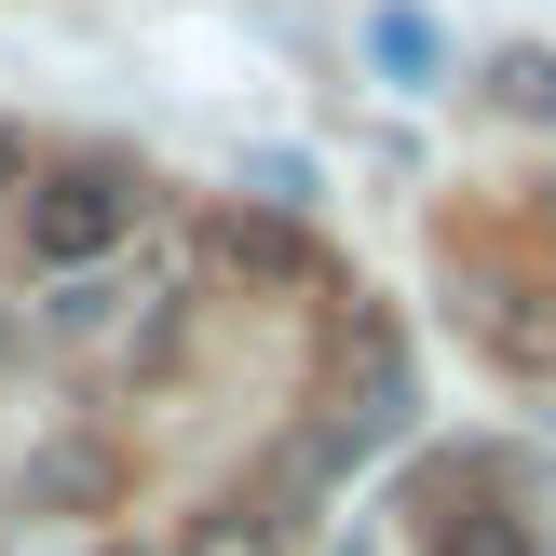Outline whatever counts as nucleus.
<instances>
[{"label":"nucleus","instance_id":"obj_1","mask_svg":"<svg viewBox=\"0 0 556 556\" xmlns=\"http://www.w3.org/2000/svg\"><path fill=\"white\" fill-rule=\"evenodd\" d=\"M27 244H41L54 271L109 258V244H123V177H109V163H68V177H41V190H27Z\"/></svg>","mask_w":556,"mask_h":556},{"label":"nucleus","instance_id":"obj_2","mask_svg":"<svg viewBox=\"0 0 556 556\" xmlns=\"http://www.w3.org/2000/svg\"><path fill=\"white\" fill-rule=\"evenodd\" d=\"M421 543L434 556H530V516H503V503H489V462H434V476H421Z\"/></svg>","mask_w":556,"mask_h":556},{"label":"nucleus","instance_id":"obj_3","mask_svg":"<svg viewBox=\"0 0 556 556\" xmlns=\"http://www.w3.org/2000/svg\"><path fill=\"white\" fill-rule=\"evenodd\" d=\"M367 68L380 81H434V68H448V27H434L421 0H380V14H367Z\"/></svg>","mask_w":556,"mask_h":556},{"label":"nucleus","instance_id":"obj_4","mask_svg":"<svg viewBox=\"0 0 556 556\" xmlns=\"http://www.w3.org/2000/svg\"><path fill=\"white\" fill-rule=\"evenodd\" d=\"M407 407V353L380 340V326H353V394H340V434H380Z\"/></svg>","mask_w":556,"mask_h":556},{"label":"nucleus","instance_id":"obj_5","mask_svg":"<svg viewBox=\"0 0 556 556\" xmlns=\"http://www.w3.org/2000/svg\"><path fill=\"white\" fill-rule=\"evenodd\" d=\"M489 353H503V367H556V299H543V286H516L503 313H489Z\"/></svg>","mask_w":556,"mask_h":556},{"label":"nucleus","instance_id":"obj_6","mask_svg":"<svg viewBox=\"0 0 556 556\" xmlns=\"http://www.w3.org/2000/svg\"><path fill=\"white\" fill-rule=\"evenodd\" d=\"M190 556H286V530H271V503H204L190 516Z\"/></svg>","mask_w":556,"mask_h":556},{"label":"nucleus","instance_id":"obj_7","mask_svg":"<svg viewBox=\"0 0 556 556\" xmlns=\"http://www.w3.org/2000/svg\"><path fill=\"white\" fill-rule=\"evenodd\" d=\"M96 489H109L96 448H41V503H96Z\"/></svg>","mask_w":556,"mask_h":556},{"label":"nucleus","instance_id":"obj_8","mask_svg":"<svg viewBox=\"0 0 556 556\" xmlns=\"http://www.w3.org/2000/svg\"><path fill=\"white\" fill-rule=\"evenodd\" d=\"M503 96L530 109V123H556V54H503Z\"/></svg>","mask_w":556,"mask_h":556},{"label":"nucleus","instance_id":"obj_9","mask_svg":"<svg viewBox=\"0 0 556 556\" xmlns=\"http://www.w3.org/2000/svg\"><path fill=\"white\" fill-rule=\"evenodd\" d=\"M0 190H14V123H0Z\"/></svg>","mask_w":556,"mask_h":556},{"label":"nucleus","instance_id":"obj_10","mask_svg":"<svg viewBox=\"0 0 556 556\" xmlns=\"http://www.w3.org/2000/svg\"><path fill=\"white\" fill-rule=\"evenodd\" d=\"M123 556H190V543H123Z\"/></svg>","mask_w":556,"mask_h":556},{"label":"nucleus","instance_id":"obj_11","mask_svg":"<svg viewBox=\"0 0 556 556\" xmlns=\"http://www.w3.org/2000/svg\"><path fill=\"white\" fill-rule=\"evenodd\" d=\"M543 217H556V190H543Z\"/></svg>","mask_w":556,"mask_h":556}]
</instances>
